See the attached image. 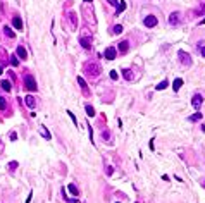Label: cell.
<instances>
[{"label":"cell","instance_id":"cell-1","mask_svg":"<svg viewBox=\"0 0 205 203\" xmlns=\"http://www.w3.org/2000/svg\"><path fill=\"white\" fill-rule=\"evenodd\" d=\"M100 71H102V67L97 64V62H86L85 64V74H88L90 77H98L100 76Z\"/></svg>","mask_w":205,"mask_h":203},{"label":"cell","instance_id":"cell-2","mask_svg":"<svg viewBox=\"0 0 205 203\" xmlns=\"http://www.w3.org/2000/svg\"><path fill=\"white\" fill-rule=\"evenodd\" d=\"M24 86H26V90H29V91H36L38 90L36 81H35V77H33L31 74H26V76H24Z\"/></svg>","mask_w":205,"mask_h":203},{"label":"cell","instance_id":"cell-3","mask_svg":"<svg viewBox=\"0 0 205 203\" xmlns=\"http://www.w3.org/2000/svg\"><path fill=\"white\" fill-rule=\"evenodd\" d=\"M178 57H179V60H181V64L183 66H191V57H190V54H186L185 50H179L178 52Z\"/></svg>","mask_w":205,"mask_h":203},{"label":"cell","instance_id":"cell-4","mask_svg":"<svg viewBox=\"0 0 205 203\" xmlns=\"http://www.w3.org/2000/svg\"><path fill=\"white\" fill-rule=\"evenodd\" d=\"M202 103H204V96H202L200 93L193 95V98H191V105H193L195 109H200V107H202Z\"/></svg>","mask_w":205,"mask_h":203},{"label":"cell","instance_id":"cell-5","mask_svg":"<svg viewBox=\"0 0 205 203\" xmlns=\"http://www.w3.org/2000/svg\"><path fill=\"white\" fill-rule=\"evenodd\" d=\"M104 55H105V59H107V60H114V59H115V55H117L115 47H107V48H105V52H104Z\"/></svg>","mask_w":205,"mask_h":203},{"label":"cell","instance_id":"cell-6","mask_svg":"<svg viewBox=\"0 0 205 203\" xmlns=\"http://www.w3.org/2000/svg\"><path fill=\"white\" fill-rule=\"evenodd\" d=\"M79 43H81V47H83L85 50H90V48H92V38L90 36H81L79 38Z\"/></svg>","mask_w":205,"mask_h":203},{"label":"cell","instance_id":"cell-7","mask_svg":"<svg viewBox=\"0 0 205 203\" xmlns=\"http://www.w3.org/2000/svg\"><path fill=\"white\" fill-rule=\"evenodd\" d=\"M143 24H145L147 28H153V26H157V17H155V16H147L145 21H143Z\"/></svg>","mask_w":205,"mask_h":203},{"label":"cell","instance_id":"cell-8","mask_svg":"<svg viewBox=\"0 0 205 203\" xmlns=\"http://www.w3.org/2000/svg\"><path fill=\"white\" fill-rule=\"evenodd\" d=\"M169 24L171 26H178L179 24V12H172L169 16Z\"/></svg>","mask_w":205,"mask_h":203},{"label":"cell","instance_id":"cell-9","mask_svg":"<svg viewBox=\"0 0 205 203\" xmlns=\"http://www.w3.org/2000/svg\"><path fill=\"white\" fill-rule=\"evenodd\" d=\"M78 83H79L81 90H83V93H85V96H88V95H90V90H88V86H86V81L79 76V77H78Z\"/></svg>","mask_w":205,"mask_h":203},{"label":"cell","instance_id":"cell-10","mask_svg":"<svg viewBox=\"0 0 205 203\" xmlns=\"http://www.w3.org/2000/svg\"><path fill=\"white\" fill-rule=\"evenodd\" d=\"M117 48H119V52H121V54H128V50H129V41H126V40H124V41H121Z\"/></svg>","mask_w":205,"mask_h":203},{"label":"cell","instance_id":"cell-11","mask_svg":"<svg viewBox=\"0 0 205 203\" xmlns=\"http://www.w3.org/2000/svg\"><path fill=\"white\" fill-rule=\"evenodd\" d=\"M24 103H26V105H28L29 109H35V105H36V102H35V98H33V96H29V95H28V96L24 98Z\"/></svg>","mask_w":205,"mask_h":203},{"label":"cell","instance_id":"cell-12","mask_svg":"<svg viewBox=\"0 0 205 203\" xmlns=\"http://www.w3.org/2000/svg\"><path fill=\"white\" fill-rule=\"evenodd\" d=\"M16 52H17V55L21 57L22 60H24V59H28V52H26V48H24V47H17V50H16Z\"/></svg>","mask_w":205,"mask_h":203},{"label":"cell","instance_id":"cell-13","mask_svg":"<svg viewBox=\"0 0 205 203\" xmlns=\"http://www.w3.org/2000/svg\"><path fill=\"white\" fill-rule=\"evenodd\" d=\"M181 86H183V79H179V77H178V79H174V83H172V90H174V91H179V88H181Z\"/></svg>","mask_w":205,"mask_h":203},{"label":"cell","instance_id":"cell-14","mask_svg":"<svg viewBox=\"0 0 205 203\" xmlns=\"http://www.w3.org/2000/svg\"><path fill=\"white\" fill-rule=\"evenodd\" d=\"M40 134H41L45 140H50V138H52V136H50V133L47 131V128H45V126H41V128H40Z\"/></svg>","mask_w":205,"mask_h":203},{"label":"cell","instance_id":"cell-15","mask_svg":"<svg viewBox=\"0 0 205 203\" xmlns=\"http://www.w3.org/2000/svg\"><path fill=\"white\" fill-rule=\"evenodd\" d=\"M124 9H126V2H124V0H121V2H119V5H117V10H115V14H121Z\"/></svg>","mask_w":205,"mask_h":203},{"label":"cell","instance_id":"cell-16","mask_svg":"<svg viewBox=\"0 0 205 203\" xmlns=\"http://www.w3.org/2000/svg\"><path fill=\"white\" fill-rule=\"evenodd\" d=\"M3 33H5V35H7L9 38H14V36H16V33H14V31H12L9 26H5V28H3Z\"/></svg>","mask_w":205,"mask_h":203},{"label":"cell","instance_id":"cell-17","mask_svg":"<svg viewBox=\"0 0 205 203\" xmlns=\"http://www.w3.org/2000/svg\"><path fill=\"white\" fill-rule=\"evenodd\" d=\"M12 24H14V28H16V29H21V28H22V22H21V19H19V17L12 19Z\"/></svg>","mask_w":205,"mask_h":203},{"label":"cell","instance_id":"cell-18","mask_svg":"<svg viewBox=\"0 0 205 203\" xmlns=\"http://www.w3.org/2000/svg\"><path fill=\"white\" fill-rule=\"evenodd\" d=\"M122 74H124V77H126L128 81H131V79H133V71H131V69H124V71H122Z\"/></svg>","mask_w":205,"mask_h":203},{"label":"cell","instance_id":"cell-19","mask_svg":"<svg viewBox=\"0 0 205 203\" xmlns=\"http://www.w3.org/2000/svg\"><path fill=\"white\" fill-rule=\"evenodd\" d=\"M167 86H169V83H167V79H166V81H162V83H159L155 90H159V91H160V90H166Z\"/></svg>","mask_w":205,"mask_h":203},{"label":"cell","instance_id":"cell-20","mask_svg":"<svg viewBox=\"0 0 205 203\" xmlns=\"http://www.w3.org/2000/svg\"><path fill=\"white\" fill-rule=\"evenodd\" d=\"M2 88H3L5 91H10V88H12V86H10V81H7V79L2 81Z\"/></svg>","mask_w":205,"mask_h":203},{"label":"cell","instance_id":"cell-21","mask_svg":"<svg viewBox=\"0 0 205 203\" xmlns=\"http://www.w3.org/2000/svg\"><path fill=\"white\" fill-rule=\"evenodd\" d=\"M112 31H114V35H121V33H122V26H121V24H115Z\"/></svg>","mask_w":205,"mask_h":203},{"label":"cell","instance_id":"cell-22","mask_svg":"<svg viewBox=\"0 0 205 203\" xmlns=\"http://www.w3.org/2000/svg\"><path fill=\"white\" fill-rule=\"evenodd\" d=\"M202 117H204V115H202V114H200V112H195V114H193V115H191V117H190V121H200V119H202Z\"/></svg>","mask_w":205,"mask_h":203},{"label":"cell","instance_id":"cell-23","mask_svg":"<svg viewBox=\"0 0 205 203\" xmlns=\"http://www.w3.org/2000/svg\"><path fill=\"white\" fill-rule=\"evenodd\" d=\"M69 191H71V193H73L74 196H78V195H79V189H78L74 184H69Z\"/></svg>","mask_w":205,"mask_h":203},{"label":"cell","instance_id":"cell-24","mask_svg":"<svg viewBox=\"0 0 205 203\" xmlns=\"http://www.w3.org/2000/svg\"><path fill=\"white\" fill-rule=\"evenodd\" d=\"M86 114H88L90 117H93L95 115V109L92 107V105H86Z\"/></svg>","mask_w":205,"mask_h":203},{"label":"cell","instance_id":"cell-25","mask_svg":"<svg viewBox=\"0 0 205 203\" xmlns=\"http://www.w3.org/2000/svg\"><path fill=\"white\" fill-rule=\"evenodd\" d=\"M69 17H71V24H73V28H76V22H78V21H76V14H74V12H71V14H69Z\"/></svg>","mask_w":205,"mask_h":203},{"label":"cell","instance_id":"cell-26","mask_svg":"<svg viewBox=\"0 0 205 203\" xmlns=\"http://www.w3.org/2000/svg\"><path fill=\"white\" fill-rule=\"evenodd\" d=\"M10 64H12L14 67H17V66H19V60H17V57H16V55L10 57Z\"/></svg>","mask_w":205,"mask_h":203},{"label":"cell","instance_id":"cell-27","mask_svg":"<svg viewBox=\"0 0 205 203\" xmlns=\"http://www.w3.org/2000/svg\"><path fill=\"white\" fill-rule=\"evenodd\" d=\"M204 12H205V3H204V5H200V7L195 10V14H197V16H200V14H204Z\"/></svg>","mask_w":205,"mask_h":203},{"label":"cell","instance_id":"cell-28","mask_svg":"<svg viewBox=\"0 0 205 203\" xmlns=\"http://www.w3.org/2000/svg\"><path fill=\"white\" fill-rule=\"evenodd\" d=\"M7 109V103H5V98L0 96V110H5Z\"/></svg>","mask_w":205,"mask_h":203},{"label":"cell","instance_id":"cell-29","mask_svg":"<svg viewBox=\"0 0 205 203\" xmlns=\"http://www.w3.org/2000/svg\"><path fill=\"white\" fill-rule=\"evenodd\" d=\"M9 169H17V162H10L9 164Z\"/></svg>","mask_w":205,"mask_h":203},{"label":"cell","instance_id":"cell-30","mask_svg":"<svg viewBox=\"0 0 205 203\" xmlns=\"http://www.w3.org/2000/svg\"><path fill=\"white\" fill-rule=\"evenodd\" d=\"M10 140L16 141V140H17V134H16V133H10Z\"/></svg>","mask_w":205,"mask_h":203},{"label":"cell","instance_id":"cell-31","mask_svg":"<svg viewBox=\"0 0 205 203\" xmlns=\"http://www.w3.org/2000/svg\"><path fill=\"white\" fill-rule=\"evenodd\" d=\"M111 77L112 79H117V73L115 71H111Z\"/></svg>","mask_w":205,"mask_h":203},{"label":"cell","instance_id":"cell-32","mask_svg":"<svg viewBox=\"0 0 205 203\" xmlns=\"http://www.w3.org/2000/svg\"><path fill=\"white\" fill-rule=\"evenodd\" d=\"M112 172H114V169H112V167H107V174H109V176H112Z\"/></svg>","mask_w":205,"mask_h":203},{"label":"cell","instance_id":"cell-33","mask_svg":"<svg viewBox=\"0 0 205 203\" xmlns=\"http://www.w3.org/2000/svg\"><path fill=\"white\" fill-rule=\"evenodd\" d=\"M200 54L205 57V45H204V47H200Z\"/></svg>","mask_w":205,"mask_h":203},{"label":"cell","instance_id":"cell-34","mask_svg":"<svg viewBox=\"0 0 205 203\" xmlns=\"http://www.w3.org/2000/svg\"><path fill=\"white\" fill-rule=\"evenodd\" d=\"M69 117H71V121H73V122H74V124H76V117H74V115H73V114H71V112H69Z\"/></svg>","mask_w":205,"mask_h":203},{"label":"cell","instance_id":"cell-35","mask_svg":"<svg viewBox=\"0 0 205 203\" xmlns=\"http://www.w3.org/2000/svg\"><path fill=\"white\" fill-rule=\"evenodd\" d=\"M3 73V67H2V66H0V74Z\"/></svg>","mask_w":205,"mask_h":203},{"label":"cell","instance_id":"cell-36","mask_svg":"<svg viewBox=\"0 0 205 203\" xmlns=\"http://www.w3.org/2000/svg\"><path fill=\"white\" fill-rule=\"evenodd\" d=\"M200 24H205V17H204V19H202V22H200Z\"/></svg>","mask_w":205,"mask_h":203},{"label":"cell","instance_id":"cell-37","mask_svg":"<svg viewBox=\"0 0 205 203\" xmlns=\"http://www.w3.org/2000/svg\"><path fill=\"white\" fill-rule=\"evenodd\" d=\"M202 131H204V133H205V124H204V126H202Z\"/></svg>","mask_w":205,"mask_h":203},{"label":"cell","instance_id":"cell-38","mask_svg":"<svg viewBox=\"0 0 205 203\" xmlns=\"http://www.w3.org/2000/svg\"><path fill=\"white\" fill-rule=\"evenodd\" d=\"M85 2H92V0H85Z\"/></svg>","mask_w":205,"mask_h":203},{"label":"cell","instance_id":"cell-39","mask_svg":"<svg viewBox=\"0 0 205 203\" xmlns=\"http://www.w3.org/2000/svg\"><path fill=\"white\" fill-rule=\"evenodd\" d=\"M204 188H205V183H204Z\"/></svg>","mask_w":205,"mask_h":203}]
</instances>
